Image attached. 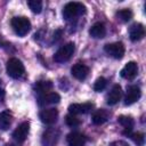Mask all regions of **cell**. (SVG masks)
<instances>
[{
  "label": "cell",
  "mask_w": 146,
  "mask_h": 146,
  "mask_svg": "<svg viewBox=\"0 0 146 146\" xmlns=\"http://www.w3.org/2000/svg\"><path fill=\"white\" fill-rule=\"evenodd\" d=\"M86 13V6L81 2H68L64 6L63 9V17L66 21L73 19L82 14Z\"/></svg>",
  "instance_id": "cell-1"
},
{
  "label": "cell",
  "mask_w": 146,
  "mask_h": 146,
  "mask_svg": "<svg viewBox=\"0 0 146 146\" xmlns=\"http://www.w3.org/2000/svg\"><path fill=\"white\" fill-rule=\"evenodd\" d=\"M6 70H7V74L13 79H19L25 73L24 64L18 58H15V57L8 59Z\"/></svg>",
  "instance_id": "cell-2"
},
{
  "label": "cell",
  "mask_w": 146,
  "mask_h": 146,
  "mask_svg": "<svg viewBox=\"0 0 146 146\" xmlns=\"http://www.w3.org/2000/svg\"><path fill=\"white\" fill-rule=\"evenodd\" d=\"M11 27L14 29V31L17 35L24 36L31 30V22L27 17H24V16L14 17L11 19Z\"/></svg>",
  "instance_id": "cell-3"
},
{
  "label": "cell",
  "mask_w": 146,
  "mask_h": 146,
  "mask_svg": "<svg viewBox=\"0 0 146 146\" xmlns=\"http://www.w3.org/2000/svg\"><path fill=\"white\" fill-rule=\"evenodd\" d=\"M74 50H75V44H74L73 42H68V43L62 46V47L55 52V55H54V60L57 62V63L67 62V60L72 57Z\"/></svg>",
  "instance_id": "cell-4"
},
{
  "label": "cell",
  "mask_w": 146,
  "mask_h": 146,
  "mask_svg": "<svg viewBox=\"0 0 146 146\" xmlns=\"http://www.w3.org/2000/svg\"><path fill=\"white\" fill-rule=\"evenodd\" d=\"M60 132L56 128H49L42 133L41 143L42 146H56L59 139Z\"/></svg>",
  "instance_id": "cell-5"
},
{
  "label": "cell",
  "mask_w": 146,
  "mask_h": 146,
  "mask_svg": "<svg viewBox=\"0 0 146 146\" xmlns=\"http://www.w3.org/2000/svg\"><path fill=\"white\" fill-rule=\"evenodd\" d=\"M105 51L107 55L115 59H121L124 56V46L122 42H113V43H107L105 46Z\"/></svg>",
  "instance_id": "cell-6"
},
{
  "label": "cell",
  "mask_w": 146,
  "mask_h": 146,
  "mask_svg": "<svg viewBox=\"0 0 146 146\" xmlns=\"http://www.w3.org/2000/svg\"><path fill=\"white\" fill-rule=\"evenodd\" d=\"M141 96V90L138 86L136 84H132V86H129L127 88V94H125V97H124V104L125 105H131L133 103H136Z\"/></svg>",
  "instance_id": "cell-7"
},
{
  "label": "cell",
  "mask_w": 146,
  "mask_h": 146,
  "mask_svg": "<svg viewBox=\"0 0 146 146\" xmlns=\"http://www.w3.org/2000/svg\"><path fill=\"white\" fill-rule=\"evenodd\" d=\"M30 132V123L29 122H22L13 132V137L17 143H24L27 138V135Z\"/></svg>",
  "instance_id": "cell-8"
},
{
  "label": "cell",
  "mask_w": 146,
  "mask_h": 146,
  "mask_svg": "<svg viewBox=\"0 0 146 146\" xmlns=\"http://www.w3.org/2000/svg\"><path fill=\"white\" fill-rule=\"evenodd\" d=\"M39 117L46 124H54L58 119V111L56 108H44L40 112Z\"/></svg>",
  "instance_id": "cell-9"
},
{
  "label": "cell",
  "mask_w": 146,
  "mask_h": 146,
  "mask_svg": "<svg viewBox=\"0 0 146 146\" xmlns=\"http://www.w3.org/2000/svg\"><path fill=\"white\" fill-rule=\"evenodd\" d=\"M145 35V27L140 23H135L129 29V38L131 41H139Z\"/></svg>",
  "instance_id": "cell-10"
},
{
  "label": "cell",
  "mask_w": 146,
  "mask_h": 146,
  "mask_svg": "<svg viewBox=\"0 0 146 146\" xmlns=\"http://www.w3.org/2000/svg\"><path fill=\"white\" fill-rule=\"evenodd\" d=\"M94 107V104L91 103H83V104H71L68 106L70 114L78 115V114H87L89 113Z\"/></svg>",
  "instance_id": "cell-11"
},
{
  "label": "cell",
  "mask_w": 146,
  "mask_h": 146,
  "mask_svg": "<svg viewBox=\"0 0 146 146\" xmlns=\"http://www.w3.org/2000/svg\"><path fill=\"white\" fill-rule=\"evenodd\" d=\"M138 73V65L137 63L135 62H129L124 65V67L121 70L120 74L123 79H127V80H131L133 79Z\"/></svg>",
  "instance_id": "cell-12"
},
{
  "label": "cell",
  "mask_w": 146,
  "mask_h": 146,
  "mask_svg": "<svg viewBox=\"0 0 146 146\" xmlns=\"http://www.w3.org/2000/svg\"><path fill=\"white\" fill-rule=\"evenodd\" d=\"M71 73H72V75L75 79H78V80H84L88 76V74H89V67L87 65H84V64L78 63V64H75V65L72 66Z\"/></svg>",
  "instance_id": "cell-13"
},
{
  "label": "cell",
  "mask_w": 146,
  "mask_h": 146,
  "mask_svg": "<svg viewBox=\"0 0 146 146\" xmlns=\"http://www.w3.org/2000/svg\"><path fill=\"white\" fill-rule=\"evenodd\" d=\"M121 95H122V89H121V86L120 84H114L111 89V91L108 92L107 95V98H106V103L108 105H115L120 98H121Z\"/></svg>",
  "instance_id": "cell-14"
},
{
  "label": "cell",
  "mask_w": 146,
  "mask_h": 146,
  "mask_svg": "<svg viewBox=\"0 0 146 146\" xmlns=\"http://www.w3.org/2000/svg\"><path fill=\"white\" fill-rule=\"evenodd\" d=\"M66 139H67V143L70 146H84V144L87 141V138L78 131L68 133Z\"/></svg>",
  "instance_id": "cell-15"
},
{
  "label": "cell",
  "mask_w": 146,
  "mask_h": 146,
  "mask_svg": "<svg viewBox=\"0 0 146 146\" xmlns=\"http://www.w3.org/2000/svg\"><path fill=\"white\" fill-rule=\"evenodd\" d=\"M89 34L95 39H102V38H104L106 35V27H105V25L103 23L97 22L90 27Z\"/></svg>",
  "instance_id": "cell-16"
},
{
  "label": "cell",
  "mask_w": 146,
  "mask_h": 146,
  "mask_svg": "<svg viewBox=\"0 0 146 146\" xmlns=\"http://www.w3.org/2000/svg\"><path fill=\"white\" fill-rule=\"evenodd\" d=\"M108 115H110V114H108V112H107V111H105V110L100 108V110H97V111L92 114L91 121H92V123H94V124L99 125V124L105 123V122L108 120Z\"/></svg>",
  "instance_id": "cell-17"
},
{
  "label": "cell",
  "mask_w": 146,
  "mask_h": 146,
  "mask_svg": "<svg viewBox=\"0 0 146 146\" xmlns=\"http://www.w3.org/2000/svg\"><path fill=\"white\" fill-rule=\"evenodd\" d=\"M117 122L125 129L124 133H130V131L132 130L133 125H135V121L131 116L129 115H120L117 117Z\"/></svg>",
  "instance_id": "cell-18"
},
{
  "label": "cell",
  "mask_w": 146,
  "mask_h": 146,
  "mask_svg": "<svg viewBox=\"0 0 146 146\" xmlns=\"http://www.w3.org/2000/svg\"><path fill=\"white\" fill-rule=\"evenodd\" d=\"M13 122V115L9 111H2L0 113V129L8 130Z\"/></svg>",
  "instance_id": "cell-19"
},
{
  "label": "cell",
  "mask_w": 146,
  "mask_h": 146,
  "mask_svg": "<svg viewBox=\"0 0 146 146\" xmlns=\"http://www.w3.org/2000/svg\"><path fill=\"white\" fill-rule=\"evenodd\" d=\"M60 100V96L57 92H47L40 97V104H57Z\"/></svg>",
  "instance_id": "cell-20"
},
{
  "label": "cell",
  "mask_w": 146,
  "mask_h": 146,
  "mask_svg": "<svg viewBox=\"0 0 146 146\" xmlns=\"http://www.w3.org/2000/svg\"><path fill=\"white\" fill-rule=\"evenodd\" d=\"M51 88H52V83L50 81H38L34 84L35 91L40 94H47V91H49Z\"/></svg>",
  "instance_id": "cell-21"
},
{
  "label": "cell",
  "mask_w": 146,
  "mask_h": 146,
  "mask_svg": "<svg viewBox=\"0 0 146 146\" xmlns=\"http://www.w3.org/2000/svg\"><path fill=\"white\" fill-rule=\"evenodd\" d=\"M116 17L121 22H128L132 18V11L130 9H121L116 13Z\"/></svg>",
  "instance_id": "cell-22"
},
{
  "label": "cell",
  "mask_w": 146,
  "mask_h": 146,
  "mask_svg": "<svg viewBox=\"0 0 146 146\" xmlns=\"http://www.w3.org/2000/svg\"><path fill=\"white\" fill-rule=\"evenodd\" d=\"M27 5L34 14H40L42 10V1L40 0H29Z\"/></svg>",
  "instance_id": "cell-23"
},
{
  "label": "cell",
  "mask_w": 146,
  "mask_h": 146,
  "mask_svg": "<svg viewBox=\"0 0 146 146\" xmlns=\"http://www.w3.org/2000/svg\"><path fill=\"white\" fill-rule=\"evenodd\" d=\"M106 84H107V80H106L105 78L100 76V78H98V79L96 80V82L94 83V90L97 91V92H100V91H103V90L106 88Z\"/></svg>",
  "instance_id": "cell-24"
},
{
  "label": "cell",
  "mask_w": 146,
  "mask_h": 146,
  "mask_svg": "<svg viewBox=\"0 0 146 146\" xmlns=\"http://www.w3.org/2000/svg\"><path fill=\"white\" fill-rule=\"evenodd\" d=\"M65 123L68 125V127H78L80 123H81V121H80V119H78L76 117V115H73V114H67L66 116H65Z\"/></svg>",
  "instance_id": "cell-25"
},
{
  "label": "cell",
  "mask_w": 146,
  "mask_h": 146,
  "mask_svg": "<svg viewBox=\"0 0 146 146\" xmlns=\"http://www.w3.org/2000/svg\"><path fill=\"white\" fill-rule=\"evenodd\" d=\"M130 136H131L132 140L135 141V144L137 146H144V143H145L144 133H141V132H135V133H131Z\"/></svg>",
  "instance_id": "cell-26"
},
{
  "label": "cell",
  "mask_w": 146,
  "mask_h": 146,
  "mask_svg": "<svg viewBox=\"0 0 146 146\" xmlns=\"http://www.w3.org/2000/svg\"><path fill=\"white\" fill-rule=\"evenodd\" d=\"M110 146H130L128 143H125V141H123V140H116V141H113V143H111V145Z\"/></svg>",
  "instance_id": "cell-27"
},
{
  "label": "cell",
  "mask_w": 146,
  "mask_h": 146,
  "mask_svg": "<svg viewBox=\"0 0 146 146\" xmlns=\"http://www.w3.org/2000/svg\"><path fill=\"white\" fill-rule=\"evenodd\" d=\"M5 95H6L5 90H3L2 88H0V104L3 102V99H5Z\"/></svg>",
  "instance_id": "cell-28"
}]
</instances>
